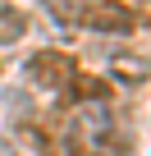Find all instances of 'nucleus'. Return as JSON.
<instances>
[{
    "mask_svg": "<svg viewBox=\"0 0 151 156\" xmlns=\"http://www.w3.org/2000/svg\"><path fill=\"white\" fill-rule=\"evenodd\" d=\"M23 78L32 87H41V92H64L69 78H73V55L46 46V51H37V55L23 60Z\"/></svg>",
    "mask_w": 151,
    "mask_h": 156,
    "instance_id": "obj_1",
    "label": "nucleus"
},
{
    "mask_svg": "<svg viewBox=\"0 0 151 156\" xmlns=\"http://www.w3.org/2000/svg\"><path fill=\"white\" fill-rule=\"evenodd\" d=\"M78 23L92 28V32H101V37H128V32H137V14L124 5V0H92V5H83Z\"/></svg>",
    "mask_w": 151,
    "mask_h": 156,
    "instance_id": "obj_2",
    "label": "nucleus"
},
{
    "mask_svg": "<svg viewBox=\"0 0 151 156\" xmlns=\"http://www.w3.org/2000/svg\"><path fill=\"white\" fill-rule=\"evenodd\" d=\"M78 106H105L110 101V78H96V73H83V69H73V78H69V87H64Z\"/></svg>",
    "mask_w": 151,
    "mask_h": 156,
    "instance_id": "obj_3",
    "label": "nucleus"
},
{
    "mask_svg": "<svg viewBox=\"0 0 151 156\" xmlns=\"http://www.w3.org/2000/svg\"><path fill=\"white\" fill-rule=\"evenodd\" d=\"M23 32H28V14L19 5H9V0H0V46L23 41Z\"/></svg>",
    "mask_w": 151,
    "mask_h": 156,
    "instance_id": "obj_4",
    "label": "nucleus"
},
{
    "mask_svg": "<svg viewBox=\"0 0 151 156\" xmlns=\"http://www.w3.org/2000/svg\"><path fill=\"white\" fill-rule=\"evenodd\" d=\"M110 69L124 78V83H137V78L146 73V69H142V60H133V55H119V60H110Z\"/></svg>",
    "mask_w": 151,
    "mask_h": 156,
    "instance_id": "obj_5",
    "label": "nucleus"
},
{
    "mask_svg": "<svg viewBox=\"0 0 151 156\" xmlns=\"http://www.w3.org/2000/svg\"><path fill=\"white\" fill-rule=\"evenodd\" d=\"M69 156H110V151H105V147H92V142H78Z\"/></svg>",
    "mask_w": 151,
    "mask_h": 156,
    "instance_id": "obj_6",
    "label": "nucleus"
},
{
    "mask_svg": "<svg viewBox=\"0 0 151 156\" xmlns=\"http://www.w3.org/2000/svg\"><path fill=\"white\" fill-rule=\"evenodd\" d=\"M0 156H14V147H9V142H0Z\"/></svg>",
    "mask_w": 151,
    "mask_h": 156,
    "instance_id": "obj_7",
    "label": "nucleus"
}]
</instances>
